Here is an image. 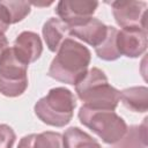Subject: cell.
<instances>
[{
  "mask_svg": "<svg viewBox=\"0 0 148 148\" xmlns=\"http://www.w3.org/2000/svg\"><path fill=\"white\" fill-rule=\"evenodd\" d=\"M42 34L46 43L47 49L51 52H57L66 35L68 34V27L58 17H50L42 28Z\"/></svg>",
  "mask_w": 148,
  "mask_h": 148,
  "instance_id": "obj_11",
  "label": "cell"
},
{
  "mask_svg": "<svg viewBox=\"0 0 148 148\" xmlns=\"http://www.w3.org/2000/svg\"><path fill=\"white\" fill-rule=\"evenodd\" d=\"M1 5L5 7L6 13L10 20V24L17 23L25 18L30 10H31V5L28 1L23 0H1Z\"/></svg>",
  "mask_w": 148,
  "mask_h": 148,
  "instance_id": "obj_16",
  "label": "cell"
},
{
  "mask_svg": "<svg viewBox=\"0 0 148 148\" xmlns=\"http://www.w3.org/2000/svg\"><path fill=\"white\" fill-rule=\"evenodd\" d=\"M15 140L14 130L7 124H0V148H13Z\"/></svg>",
  "mask_w": 148,
  "mask_h": 148,
  "instance_id": "obj_18",
  "label": "cell"
},
{
  "mask_svg": "<svg viewBox=\"0 0 148 148\" xmlns=\"http://www.w3.org/2000/svg\"><path fill=\"white\" fill-rule=\"evenodd\" d=\"M68 34L96 47L105 38L108 34V25H105L98 18L91 17L88 21L83 22L82 24L68 28Z\"/></svg>",
  "mask_w": 148,
  "mask_h": 148,
  "instance_id": "obj_10",
  "label": "cell"
},
{
  "mask_svg": "<svg viewBox=\"0 0 148 148\" xmlns=\"http://www.w3.org/2000/svg\"><path fill=\"white\" fill-rule=\"evenodd\" d=\"M117 28L112 25H108V34L103 42L95 47V52L97 57L105 61H113L120 58V53L117 47Z\"/></svg>",
  "mask_w": 148,
  "mask_h": 148,
  "instance_id": "obj_15",
  "label": "cell"
},
{
  "mask_svg": "<svg viewBox=\"0 0 148 148\" xmlns=\"http://www.w3.org/2000/svg\"><path fill=\"white\" fill-rule=\"evenodd\" d=\"M146 1H135V0H117L111 2L112 14L117 24L121 28L128 27H146V12H147Z\"/></svg>",
  "mask_w": 148,
  "mask_h": 148,
  "instance_id": "obj_7",
  "label": "cell"
},
{
  "mask_svg": "<svg viewBox=\"0 0 148 148\" xmlns=\"http://www.w3.org/2000/svg\"><path fill=\"white\" fill-rule=\"evenodd\" d=\"M120 99L125 108L134 112H146L148 110L147 87H131L120 91Z\"/></svg>",
  "mask_w": 148,
  "mask_h": 148,
  "instance_id": "obj_12",
  "label": "cell"
},
{
  "mask_svg": "<svg viewBox=\"0 0 148 148\" xmlns=\"http://www.w3.org/2000/svg\"><path fill=\"white\" fill-rule=\"evenodd\" d=\"M64 148H98L101 145L96 139L79 127H69L62 134Z\"/></svg>",
  "mask_w": 148,
  "mask_h": 148,
  "instance_id": "obj_14",
  "label": "cell"
},
{
  "mask_svg": "<svg viewBox=\"0 0 148 148\" xmlns=\"http://www.w3.org/2000/svg\"><path fill=\"white\" fill-rule=\"evenodd\" d=\"M91 53L73 38H65L53 58L47 75L59 82L75 86L87 73Z\"/></svg>",
  "mask_w": 148,
  "mask_h": 148,
  "instance_id": "obj_1",
  "label": "cell"
},
{
  "mask_svg": "<svg viewBox=\"0 0 148 148\" xmlns=\"http://www.w3.org/2000/svg\"><path fill=\"white\" fill-rule=\"evenodd\" d=\"M98 148H102V146H101V147H98Z\"/></svg>",
  "mask_w": 148,
  "mask_h": 148,
  "instance_id": "obj_22",
  "label": "cell"
},
{
  "mask_svg": "<svg viewBox=\"0 0 148 148\" xmlns=\"http://www.w3.org/2000/svg\"><path fill=\"white\" fill-rule=\"evenodd\" d=\"M28 65L20 61L9 47L0 61V94L18 97L28 88Z\"/></svg>",
  "mask_w": 148,
  "mask_h": 148,
  "instance_id": "obj_5",
  "label": "cell"
},
{
  "mask_svg": "<svg viewBox=\"0 0 148 148\" xmlns=\"http://www.w3.org/2000/svg\"><path fill=\"white\" fill-rule=\"evenodd\" d=\"M10 25V20L6 13L5 7L0 2V35H3Z\"/></svg>",
  "mask_w": 148,
  "mask_h": 148,
  "instance_id": "obj_19",
  "label": "cell"
},
{
  "mask_svg": "<svg viewBox=\"0 0 148 148\" xmlns=\"http://www.w3.org/2000/svg\"><path fill=\"white\" fill-rule=\"evenodd\" d=\"M77 117L82 125L108 145L117 143L127 130L126 121L113 110H96L82 105Z\"/></svg>",
  "mask_w": 148,
  "mask_h": 148,
  "instance_id": "obj_4",
  "label": "cell"
},
{
  "mask_svg": "<svg viewBox=\"0 0 148 148\" xmlns=\"http://www.w3.org/2000/svg\"><path fill=\"white\" fill-rule=\"evenodd\" d=\"M112 146L113 148H147V118L141 125L127 127L124 136Z\"/></svg>",
  "mask_w": 148,
  "mask_h": 148,
  "instance_id": "obj_13",
  "label": "cell"
},
{
  "mask_svg": "<svg viewBox=\"0 0 148 148\" xmlns=\"http://www.w3.org/2000/svg\"><path fill=\"white\" fill-rule=\"evenodd\" d=\"M77 97L83 105L96 110H116L120 102V91L109 83L105 73L92 67L75 84Z\"/></svg>",
  "mask_w": 148,
  "mask_h": 148,
  "instance_id": "obj_2",
  "label": "cell"
},
{
  "mask_svg": "<svg viewBox=\"0 0 148 148\" xmlns=\"http://www.w3.org/2000/svg\"><path fill=\"white\" fill-rule=\"evenodd\" d=\"M8 49H9V44H8V40H7L6 36L0 35V61L3 58V56H5V53L7 52Z\"/></svg>",
  "mask_w": 148,
  "mask_h": 148,
  "instance_id": "obj_21",
  "label": "cell"
},
{
  "mask_svg": "<svg viewBox=\"0 0 148 148\" xmlns=\"http://www.w3.org/2000/svg\"><path fill=\"white\" fill-rule=\"evenodd\" d=\"M75 108L76 98L74 94L65 87H56L36 102L34 110L44 124L64 127L72 120Z\"/></svg>",
  "mask_w": 148,
  "mask_h": 148,
  "instance_id": "obj_3",
  "label": "cell"
},
{
  "mask_svg": "<svg viewBox=\"0 0 148 148\" xmlns=\"http://www.w3.org/2000/svg\"><path fill=\"white\" fill-rule=\"evenodd\" d=\"M34 148H64L62 135L58 132H43L36 134Z\"/></svg>",
  "mask_w": 148,
  "mask_h": 148,
  "instance_id": "obj_17",
  "label": "cell"
},
{
  "mask_svg": "<svg viewBox=\"0 0 148 148\" xmlns=\"http://www.w3.org/2000/svg\"><path fill=\"white\" fill-rule=\"evenodd\" d=\"M36 134H28L25 136H23L17 148H34V140H35Z\"/></svg>",
  "mask_w": 148,
  "mask_h": 148,
  "instance_id": "obj_20",
  "label": "cell"
},
{
  "mask_svg": "<svg viewBox=\"0 0 148 148\" xmlns=\"http://www.w3.org/2000/svg\"><path fill=\"white\" fill-rule=\"evenodd\" d=\"M12 49L16 58L29 66V64L40 58L43 44L38 34L34 31H22L14 40Z\"/></svg>",
  "mask_w": 148,
  "mask_h": 148,
  "instance_id": "obj_9",
  "label": "cell"
},
{
  "mask_svg": "<svg viewBox=\"0 0 148 148\" xmlns=\"http://www.w3.org/2000/svg\"><path fill=\"white\" fill-rule=\"evenodd\" d=\"M97 7L98 1L95 0H61L57 3L56 13L68 28H72L91 18Z\"/></svg>",
  "mask_w": 148,
  "mask_h": 148,
  "instance_id": "obj_6",
  "label": "cell"
},
{
  "mask_svg": "<svg viewBox=\"0 0 148 148\" xmlns=\"http://www.w3.org/2000/svg\"><path fill=\"white\" fill-rule=\"evenodd\" d=\"M117 47L120 56L138 58L147 49V29L141 27L123 28L117 34Z\"/></svg>",
  "mask_w": 148,
  "mask_h": 148,
  "instance_id": "obj_8",
  "label": "cell"
}]
</instances>
